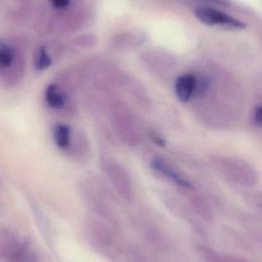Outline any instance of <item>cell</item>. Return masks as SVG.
Masks as SVG:
<instances>
[{
    "mask_svg": "<svg viewBox=\"0 0 262 262\" xmlns=\"http://www.w3.org/2000/svg\"><path fill=\"white\" fill-rule=\"evenodd\" d=\"M253 121L257 126L261 127L262 123L261 105L256 106L253 112Z\"/></svg>",
    "mask_w": 262,
    "mask_h": 262,
    "instance_id": "cell-12",
    "label": "cell"
},
{
    "mask_svg": "<svg viewBox=\"0 0 262 262\" xmlns=\"http://www.w3.org/2000/svg\"><path fill=\"white\" fill-rule=\"evenodd\" d=\"M212 163L218 172L234 183L252 186L258 182L256 170L241 159L218 156L212 157Z\"/></svg>",
    "mask_w": 262,
    "mask_h": 262,
    "instance_id": "cell-1",
    "label": "cell"
},
{
    "mask_svg": "<svg viewBox=\"0 0 262 262\" xmlns=\"http://www.w3.org/2000/svg\"><path fill=\"white\" fill-rule=\"evenodd\" d=\"M197 86V75L185 74L175 81V94L180 101L188 102L193 98Z\"/></svg>",
    "mask_w": 262,
    "mask_h": 262,
    "instance_id": "cell-7",
    "label": "cell"
},
{
    "mask_svg": "<svg viewBox=\"0 0 262 262\" xmlns=\"http://www.w3.org/2000/svg\"><path fill=\"white\" fill-rule=\"evenodd\" d=\"M52 60L46 48H40L34 58V66L38 71H43L50 67Z\"/></svg>",
    "mask_w": 262,
    "mask_h": 262,
    "instance_id": "cell-11",
    "label": "cell"
},
{
    "mask_svg": "<svg viewBox=\"0 0 262 262\" xmlns=\"http://www.w3.org/2000/svg\"><path fill=\"white\" fill-rule=\"evenodd\" d=\"M54 143L59 149L67 150L71 145L72 131L70 126L64 123H57L52 128Z\"/></svg>",
    "mask_w": 262,
    "mask_h": 262,
    "instance_id": "cell-8",
    "label": "cell"
},
{
    "mask_svg": "<svg viewBox=\"0 0 262 262\" xmlns=\"http://www.w3.org/2000/svg\"><path fill=\"white\" fill-rule=\"evenodd\" d=\"M151 165L157 172L164 176L180 187L183 189H192V184L191 182L166 160L160 157H157L152 160Z\"/></svg>",
    "mask_w": 262,
    "mask_h": 262,
    "instance_id": "cell-5",
    "label": "cell"
},
{
    "mask_svg": "<svg viewBox=\"0 0 262 262\" xmlns=\"http://www.w3.org/2000/svg\"><path fill=\"white\" fill-rule=\"evenodd\" d=\"M51 3L56 9H63L69 6L70 0H50Z\"/></svg>",
    "mask_w": 262,
    "mask_h": 262,
    "instance_id": "cell-14",
    "label": "cell"
},
{
    "mask_svg": "<svg viewBox=\"0 0 262 262\" xmlns=\"http://www.w3.org/2000/svg\"><path fill=\"white\" fill-rule=\"evenodd\" d=\"M112 122L118 135L128 144H134L138 139L135 117L124 104H115L112 109Z\"/></svg>",
    "mask_w": 262,
    "mask_h": 262,
    "instance_id": "cell-2",
    "label": "cell"
},
{
    "mask_svg": "<svg viewBox=\"0 0 262 262\" xmlns=\"http://www.w3.org/2000/svg\"><path fill=\"white\" fill-rule=\"evenodd\" d=\"M195 16L207 26H220L229 29H244L245 24L228 14L209 7H199L195 9Z\"/></svg>",
    "mask_w": 262,
    "mask_h": 262,
    "instance_id": "cell-3",
    "label": "cell"
},
{
    "mask_svg": "<svg viewBox=\"0 0 262 262\" xmlns=\"http://www.w3.org/2000/svg\"><path fill=\"white\" fill-rule=\"evenodd\" d=\"M15 51L7 43L0 41V69H8L15 61Z\"/></svg>",
    "mask_w": 262,
    "mask_h": 262,
    "instance_id": "cell-10",
    "label": "cell"
},
{
    "mask_svg": "<svg viewBox=\"0 0 262 262\" xmlns=\"http://www.w3.org/2000/svg\"><path fill=\"white\" fill-rule=\"evenodd\" d=\"M16 262H40V261L39 258H38V256L35 253L29 251L24 256L22 257Z\"/></svg>",
    "mask_w": 262,
    "mask_h": 262,
    "instance_id": "cell-13",
    "label": "cell"
},
{
    "mask_svg": "<svg viewBox=\"0 0 262 262\" xmlns=\"http://www.w3.org/2000/svg\"><path fill=\"white\" fill-rule=\"evenodd\" d=\"M68 151H71V155L76 159L86 157L89 151V143L83 132H78L75 137H72V142Z\"/></svg>",
    "mask_w": 262,
    "mask_h": 262,
    "instance_id": "cell-9",
    "label": "cell"
},
{
    "mask_svg": "<svg viewBox=\"0 0 262 262\" xmlns=\"http://www.w3.org/2000/svg\"><path fill=\"white\" fill-rule=\"evenodd\" d=\"M44 99L46 104L53 110H63L69 107V97L66 91L56 83L48 84L45 89Z\"/></svg>",
    "mask_w": 262,
    "mask_h": 262,
    "instance_id": "cell-6",
    "label": "cell"
},
{
    "mask_svg": "<svg viewBox=\"0 0 262 262\" xmlns=\"http://www.w3.org/2000/svg\"><path fill=\"white\" fill-rule=\"evenodd\" d=\"M103 167L109 180L119 193L125 198H131L132 193V182L126 169L116 162L109 160L104 161Z\"/></svg>",
    "mask_w": 262,
    "mask_h": 262,
    "instance_id": "cell-4",
    "label": "cell"
}]
</instances>
